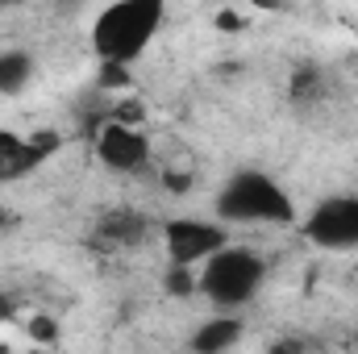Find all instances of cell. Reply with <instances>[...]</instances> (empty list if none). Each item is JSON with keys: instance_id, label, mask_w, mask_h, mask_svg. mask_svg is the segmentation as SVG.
Segmentation results:
<instances>
[{"instance_id": "1", "label": "cell", "mask_w": 358, "mask_h": 354, "mask_svg": "<svg viewBox=\"0 0 358 354\" xmlns=\"http://www.w3.org/2000/svg\"><path fill=\"white\" fill-rule=\"evenodd\" d=\"M167 21V0H108L92 21V50L100 63H138Z\"/></svg>"}, {"instance_id": "2", "label": "cell", "mask_w": 358, "mask_h": 354, "mask_svg": "<svg viewBox=\"0 0 358 354\" xmlns=\"http://www.w3.org/2000/svg\"><path fill=\"white\" fill-rule=\"evenodd\" d=\"M263 283H267V259L255 246H242V242L217 246L196 267V292H204L213 300V309H221V313L246 309L263 292Z\"/></svg>"}, {"instance_id": "3", "label": "cell", "mask_w": 358, "mask_h": 354, "mask_svg": "<svg viewBox=\"0 0 358 354\" xmlns=\"http://www.w3.org/2000/svg\"><path fill=\"white\" fill-rule=\"evenodd\" d=\"M217 217L225 225H292L296 221V200L287 187L267 171H234L217 192Z\"/></svg>"}, {"instance_id": "4", "label": "cell", "mask_w": 358, "mask_h": 354, "mask_svg": "<svg viewBox=\"0 0 358 354\" xmlns=\"http://www.w3.org/2000/svg\"><path fill=\"white\" fill-rule=\"evenodd\" d=\"M300 234L321 250H358V196H325L300 221Z\"/></svg>"}, {"instance_id": "5", "label": "cell", "mask_w": 358, "mask_h": 354, "mask_svg": "<svg viewBox=\"0 0 358 354\" xmlns=\"http://www.w3.org/2000/svg\"><path fill=\"white\" fill-rule=\"evenodd\" d=\"M229 242V229L225 221H204V217H176L163 225V246L171 255V263L179 267H200L217 246Z\"/></svg>"}, {"instance_id": "6", "label": "cell", "mask_w": 358, "mask_h": 354, "mask_svg": "<svg viewBox=\"0 0 358 354\" xmlns=\"http://www.w3.org/2000/svg\"><path fill=\"white\" fill-rule=\"evenodd\" d=\"M96 159L108 167V171H121V176H134L142 171V163L150 159V146L142 138V129L125 125V121H104L96 129Z\"/></svg>"}, {"instance_id": "7", "label": "cell", "mask_w": 358, "mask_h": 354, "mask_svg": "<svg viewBox=\"0 0 358 354\" xmlns=\"http://www.w3.org/2000/svg\"><path fill=\"white\" fill-rule=\"evenodd\" d=\"M55 146H59L55 138H21V134L0 129V183L34 176Z\"/></svg>"}, {"instance_id": "8", "label": "cell", "mask_w": 358, "mask_h": 354, "mask_svg": "<svg viewBox=\"0 0 358 354\" xmlns=\"http://www.w3.org/2000/svg\"><path fill=\"white\" fill-rule=\"evenodd\" d=\"M238 342H242V321H234L229 313L213 317V321H200L196 334H192V351L200 354H221L229 346H238Z\"/></svg>"}, {"instance_id": "9", "label": "cell", "mask_w": 358, "mask_h": 354, "mask_svg": "<svg viewBox=\"0 0 358 354\" xmlns=\"http://www.w3.org/2000/svg\"><path fill=\"white\" fill-rule=\"evenodd\" d=\"M100 238L108 246H138L146 238V217H138V213H108L100 221Z\"/></svg>"}, {"instance_id": "10", "label": "cell", "mask_w": 358, "mask_h": 354, "mask_svg": "<svg viewBox=\"0 0 358 354\" xmlns=\"http://www.w3.org/2000/svg\"><path fill=\"white\" fill-rule=\"evenodd\" d=\"M34 80V59L29 50H0V96H17Z\"/></svg>"}, {"instance_id": "11", "label": "cell", "mask_w": 358, "mask_h": 354, "mask_svg": "<svg viewBox=\"0 0 358 354\" xmlns=\"http://www.w3.org/2000/svg\"><path fill=\"white\" fill-rule=\"evenodd\" d=\"M292 96H296V100H308V96L317 100V96H321V71H300V76H296V92H292Z\"/></svg>"}, {"instance_id": "12", "label": "cell", "mask_w": 358, "mask_h": 354, "mask_svg": "<svg viewBox=\"0 0 358 354\" xmlns=\"http://www.w3.org/2000/svg\"><path fill=\"white\" fill-rule=\"evenodd\" d=\"M34 334H38V338H55V325H50V321H42V317H38V321H34Z\"/></svg>"}, {"instance_id": "13", "label": "cell", "mask_w": 358, "mask_h": 354, "mask_svg": "<svg viewBox=\"0 0 358 354\" xmlns=\"http://www.w3.org/2000/svg\"><path fill=\"white\" fill-rule=\"evenodd\" d=\"M0 4H17V0H0Z\"/></svg>"}]
</instances>
